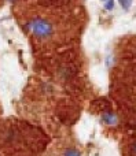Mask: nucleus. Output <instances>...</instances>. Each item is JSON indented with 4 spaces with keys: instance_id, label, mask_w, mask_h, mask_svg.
<instances>
[{
    "instance_id": "obj_1",
    "label": "nucleus",
    "mask_w": 136,
    "mask_h": 156,
    "mask_svg": "<svg viewBox=\"0 0 136 156\" xmlns=\"http://www.w3.org/2000/svg\"><path fill=\"white\" fill-rule=\"evenodd\" d=\"M30 30L35 33V36L40 37V38H47L52 34V26L48 21L41 19V18H36L29 23Z\"/></svg>"
},
{
    "instance_id": "obj_6",
    "label": "nucleus",
    "mask_w": 136,
    "mask_h": 156,
    "mask_svg": "<svg viewBox=\"0 0 136 156\" xmlns=\"http://www.w3.org/2000/svg\"><path fill=\"white\" fill-rule=\"evenodd\" d=\"M133 152H135V153H136V144H135V145H133Z\"/></svg>"
},
{
    "instance_id": "obj_5",
    "label": "nucleus",
    "mask_w": 136,
    "mask_h": 156,
    "mask_svg": "<svg viewBox=\"0 0 136 156\" xmlns=\"http://www.w3.org/2000/svg\"><path fill=\"white\" fill-rule=\"evenodd\" d=\"M113 7H114V1H113V0H107V3H106V10H113Z\"/></svg>"
},
{
    "instance_id": "obj_4",
    "label": "nucleus",
    "mask_w": 136,
    "mask_h": 156,
    "mask_svg": "<svg viewBox=\"0 0 136 156\" xmlns=\"http://www.w3.org/2000/svg\"><path fill=\"white\" fill-rule=\"evenodd\" d=\"M118 1H120L121 5H122L125 10L128 8V7H129V5H131V0H118Z\"/></svg>"
},
{
    "instance_id": "obj_2",
    "label": "nucleus",
    "mask_w": 136,
    "mask_h": 156,
    "mask_svg": "<svg viewBox=\"0 0 136 156\" xmlns=\"http://www.w3.org/2000/svg\"><path fill=\"white\" fill-rule=\"evenodd\" d=\"M103 122L107 125H115L117 123V116L114 114H105L103 115Z\"/></svg>"
},
{
    "instance_id": "obj_3",
    "label": "nucleus",
    "mask_w": 136,
    "mask_h": 156,
    "mask_svg": "<svg viewBox=\"0 0 136 156\" xmlns=\"http://www.w3.org/2000/svg\"><path fill=\"white\" fill-rule=\"evenodd\" d=\"M63 156H81V155H80V152L77 151V149L69 148V149H66V151H65V155H63Z\"/></svg>"
}]
</instances>
